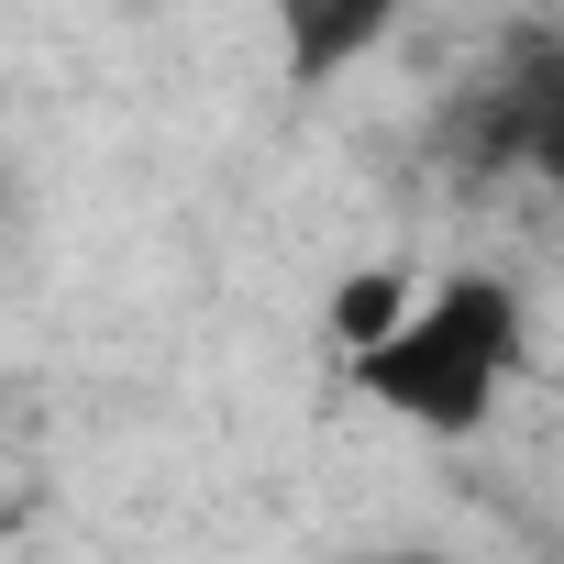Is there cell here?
<instances>
[{
	"instance_id": "cell-1",
	"label": "cell",
	"mask_w": 564,
	"mask_h": 564,
	"mask_svg": "<svg viewBox=\"0 0 564 564\" xmlns=\"http://www.w3.org/2000/svg\"><path fill=\"white\" fill-rule=\"evenodd\" d=\"M520 377H531V300L509 265H454L410 289V311L377 344H344V388L421 443H476Z\"/></svg>"
},
{
	"instance_id": "cell-3",
	"label": "cell",
	"mask_w": 564,
	"mask_h": 564,
	"mask_svg": "<svg viewBox=\"0 0 564 564\" xmlns=\"http://www.w3.org/2000/svg\"><path fill=\"white\" fill-rule=\"evenodd\" d=\"M410 23V0H276V67L289 89H333Z\"/></svg>"
},
{
	"instance_id": "cell-5",
	"label": "cell",
	"mask_w": 564,
	"mask_h": 564,
	"mask_svg": "<svg viewBox=\"0 0 564 564\" xmlns=\"http://www.w3.org/2000/svg\"><path fill=\"white\" fill-rule=\"evenodd\" d=\"M355 564H454V553H432V542H388V553H355Z\"/></svg>"
},
{
	"instance_id": "cell-2",
	"label": "cell",
	"mask_w": 564,
	"mask_h": 564,
	"mask_svg": "<svg viewBox=\"0 0 564 564\" xmlns=\"http://www.w3.org/2000/svg\"><path fill=\"white\" fill-rule=\"evenodd\" d=\"M432 144L465 188H487L509 166H564V56H553V34H520L476 89H454Z\"/></svg>"
},
{
	"instance_id": "cell-4",
	"label": "cell",
	"mask_w": 564,
	"mask_h": 564,
	"mask_svg": "<svg viewBox=\"0 0 564 564\" xmlns=\"http://www.w3.org/2000/svg\"><path fill=\"white\" fill-rule=\"evenodd\" d=\"M410 289H421L410 265H355L344 289H333V344H377V333L410 311Z\"/></svg>"
}]
</instances>
